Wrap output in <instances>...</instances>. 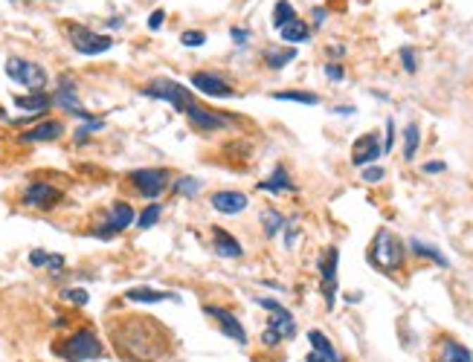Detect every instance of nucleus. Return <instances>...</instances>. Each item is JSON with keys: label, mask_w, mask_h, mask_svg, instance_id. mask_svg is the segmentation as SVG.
<instances>
[{"label": "nucleus", "mask_w": 473, "mask_h": 362, "mask_svg": "<svg viewBox=\"0 0 473 362\" xmlns=\"http://www.w3.org/2000/svg\"><path fill=\"white\" fill-rule=\"evenodd\" d=\"M308 342H311V354H308V359L305 362H343V356L337 354V348L331 345V340L322 333V330H308Z\"/></svg>", "instance_id": "16"}, {"label": "nucleus", "mask_w": 473, "mask_h": 362, "mask_svg": "<svg viewBox=\"0 0 473 362\" xmlns=\"http://www.w3.org/2000/svg\"><path fill=\"white\" fill-rule=\"evenodd\" d=\"M192 87L203 96H212V99H229L232 96L229 82L224 76H218V72H206V70L192 72Z\"/></svg>", "instance_id": "14"}, {"label": "nucleus", "mask_w": 473, "mask_h": 362, "mask_svg": "<svg viewBox=\"0 0 473 362\" xmlns=\"http://www.w3.org/2000/svg\"><path fill=\"white\" fill-rule=\"evenodd\" d=\"M291 20H296V9L291 0H279V4L273 6V27L282 30V27H288Z\"/></svg>", "instance_id": "31"}, {"label": "nucleus", "mask_w": 473, "mask_h": 362, "mask_svg": "<svg viewBox=\"0 0 473 362\" xmlns=\"http://www.w3.org/2000/svg\"><path fill=\"white\" fill-rule=\"evenodd\" d=\"M134 224V209L128 206V203H113L111 206V217L108 221L96 229V238H102V240H108V238H113V235H120L122 229H128Z\"/></svg>", "instance_id": "15"}, {"label": "nucleus", "mask_w": 473, "mask_h": 362, "mask_svg": "<svg viewBox=\"0 0 473 362\" xmlns=\"http://www.w3.org/2000/svg\"><path fill=\"white\" fill-rule=\"evenodd\" d=\"M212 240H215V252L224 255V258H241V255H244V250H241L239 240H235V238H232L227 229H221V226L212 229Z\"/></svg>", "instance_id": "22"}, {"label": "nucleus", "mask_w": 473, "mask_h": 362, "mask_svg": "<svg viewBox=\"0 0 473 362\" xmlns=\"http://www.w3.org/2000/svg\"><path fill=\"white\" fill-rule=\"evenodd\" d=\"M56 102L67 110V113H73V116H79V119H84V122H90V113L82 108V102L76 99V84H73V79L70 76H64L61 82H58V93H56Z\"/></svg>", "instance_id": "17"}, {"label": "nucleus", "mask_w": 473, "mask_h": 362, "mask_svg": "<svg viewBox=\"0 0 473 362\" xmlns=\"http://www.w3.org/2000/svg\"><path fill=\"white\" fill-rule=\"evenodd\" d=\"M4 116H6V113H4V110H0V119H4Z\"/></svg>", "instance_id": "49"}, {"label": "nucleus", "mask_w": 473, "mask_h": 362, "mask_svg": "<svg viewBox=\"0 0 473 362\" xmlns=\"http://www.w3.org/2000/svg\"><path fill=\"white\" fill-rule=\"evenodd\" d=\"M262 229L267 238H276L282 229H285V217H282L279 209H265L262 212Z\"/></svg>", "instance_id": "30"}, {"label": "nucleus", "mask_w": 473, "mask_h": 362, "mask_svg": "<svg viewBox=\"0 0 473 362\" xmlns=\"http://www.w3.org/2000/svg\"><path fill=\"white\" fill-rule=\"evenodd\" d=\"M262 342H265L267 348H276V345H282V340H279V336H276V333H273L270 328L265 330V336H262Z\"/></svg>", "instance_id": "45"}, {"label": "nucleus", "mask_w": 473, "mask_h": 362, "mask_svg": "<svg viewBox=\"0 0 473 362\" xmlns=\"http://www.w3.org/2000/svg\"><path fill=\"white\" fill-rule=\"evenodd\" d=\"M273 99H279V102H299V105H308V108L320 105V96L308 93V90H279V93H273Z\"/></svg>", "instance_id": "28"}, {"label": "nucleus", "mask_w": 473, "mask_h": 362, "mask_svg": "<svg viewBox=\"0 0 473 362\" xmlns=\"http://www.w3.org/2000/svg\"><path fill=\"white\" fill-rule=\"evenodd\" d=\"M53 105V99L46 93H30V96H15V108L27 110V113H44Z\"/></svg>", "instance_id": "24"}, {"label": "nucleus", "mask_w": 473, "mask_h": 362, "mask_svg": "<svg viewBox=\"0 0 473 362\" xmlns=\"http://www.w3.org/2000/svg\"><path fill=\"white\" fill-rule=\"evenodd\" d=\"M160 212H163V209H160V203H149V206L143 209V214L137 217V221H139L137 226H139V229H151V226L160 221Z\"/></svg>", "instance_id": "33"}, {"label": "nucleus", "mask_w": 473, "mask_h": 362, "mask_svg": "<svg viewBox=\"0 0 473 362\" xmlns=\"http://www.w3.org/2000/svg\"><path fill=\"white\" fill-rule=\"evenodd\" d=\"M131 183L137 186V191L143 195L146 200H157L165 188H169V172L165 168H137V172L128 174Z\"/></svg>", "instance_id": "8"}, {"label": "nucleus", "mask_w": 473, "mask_h": 362, "mask_svg": "<svg viewBox=\"0 0 473 362\" xmlns=\"http://www.w3.org/2000/svg\"><path fill=\"white\" fill-rule=\"evenodd\" d=\"M229 35H232L235 46H244V44L250 41V30H244V27H232V30H229Z\"/></svg>", "instance_id": "41"}, {"label": "nucleus", "mask_w": 473, "mask_h": 362, "mask_svg": "<svg viewBox=\"0 0 473 362\" xmlns=\"http://www.w3.org/2000/svg\"><path fill=\"white\" fill-rule=\"evenodd\" d=\"M334 113H343V116H354V108H351V105H340V108H334Z\"/></svg>", "instance_id": "48"}, {"label": "nucleus", "mask_w": 473, "mask_h": 362, "mask_svg": "<svg viewBox=\"0 0 473 362\" xmlns=\"http://www.w3.org/2000/svg\"><path fill=\"white\" fill-rule=\"evenodd\" d=\"M113 348L125 362H163L172 354V336L151 319H120L111 328Z\"/></svg>", "instance_id": "1"}, {"label": "nucleus", "mask_w": 473, "mask_h": 362, "mask_svg": "<svg viewBox=\"0 0 473 362\" xmlns=\"http://www.w3.org/2000/svg\"><path fill=\"white\" fill-rule=\"evenodd\" d=\"M46 261H50V252H44V250L30 252V264H32V267H46Z\"/></svg>", "instance_id": "42"}, {"label": "nucleus", "mask_w": 473, "mask_h": 362, "mask_svg": "<svg viewBox=\"0 0 473 362\" xmlns=\"http://www.w3.org/2000/svg\"><path fill=\"white\" fill-rule=\"evenodd\" d=\"M401 67H404L407 72L418 70V53L412 50V46H401Z\"/></svg>", "instance_id": "34"}, {"label": "nucleus", "mask_w": 473, "mask_h": 362, "mask_svg": "<svg viewBox=\"0 0 473 362\" xmlns=\"http://www.w3.org/2000/svg\"><path fill=\"white\" fill-rule=\"evenodd\" d=\"M447 172V165L441 160H430V162H424V174H441Z\"/></svg>", "instance_id": "43"}, {"label": "nucleus", "mask_w": 473, "mask_h": 362, "mask_svg": "<svg viewBox=\"0 0 473 362\" xmlns=\"http://www.w3.org/2000/svg\"><path fill=\"white\" fill-rule=\"evenodd\" d=\"M410 250H412V255H418V258H427V261L439 264V267H450V261H447V255H444L439 247L427 244V240H418V238H412V240H410Z\"/></svg>", "instance_id": "23"}, {"label": "nucleus", "mask_w": 473, "mask_h": 362, "mask_svg": "<svg viewBox=\"0 0 473 362\" xmlns=\"http://www.w3.org/2000/svg\"><path fill=\"white\" fill-rule=\"evenodd\" d=\"M180 44H183V46H203V44H206V32L186 30V32L180 35Z\"/></svg>", "instance_id": "36"}, {"label": "nucleus", "mask_w": 473, "mask_h": 362, "mask_svg": "<svg viewBox=\"0 0 473 362\" xmlns=\"http://www.w3.org/2000/svg\"><path fill=\"white\" fill-rule=\"evenodd\" d=\"M61 299H67V302H73V304H87V290H82V287H70V290H61Z\"/></svg>", "instance_id": "35"}, {"label": "nucleus", "mask_w": 473, "mask_h": 362, "mask_svg": "<svg viewBox=\"0 0 473 362\" xmlns=\"http://www.w3.org/2000/svg\"><path fill=\"white\" fill-rule=\"evenodd\" d=\"M53 351H56L61 359H67V362H90V359H99V356L105 354L99 336L93 333V330H87V328L70 333L67 340L58 342Z\"/></svg>", "instance_id": "3"}, {"label": "nucleus", "mask_w": 473, "mask_h": 362, "mask_svg": "<svg viewBox=\"0 0 473 362\" xmlns=\"http://www.w3.org/2000/svg\"><path fill=\"white\" fill-rule=\"evenodd\" d=\"M285 229H288L285 244H288V250H294V244H296V224H294V221H285Z\"/></svg>", "instance_id": "44"}, {"label": "nucleus", "mask_w": 473, "mask_h": 362, "mask_svg": "<svg viewBox=\"0 0 473 362\" xmlns=\"http://www.w3.org/2000/svg\"><path fill=\"white\" fill-rule=\"evenodd\" d=\"M381 157H384V142H381V136H377L374 131L354 139V145H351V165L366 168V165L377 162Z\"/></svg>", "instance_id": "11"}, {"label": "nucleus", "mask_w": 473, "mask_h": 362, "mask_svg": "<svg viewBox=\"0 0 473 362\" xmlns=\"http://www.w3.org/2000/svg\"><path fill=\"white\" fill-rule=\"evenodd\" d=\"M203 313L218 322V328L224 330L227 340L239 342V345H247V330H244V325L239 322V316H232L229 310H224V307H218V304H206V307H203Z\"/></svg>", "instance_id": "13"}, {"label": "nucleus", "mask_w": 473, "mask_h": 362, "mask_svg": "<svg viewBox=\"0 0 473 362\" xmlns=\"http://www.w3.org/2000/svg\"><path fill=\"white\" fill-rule=\"evenodd\" d=\"M64 134V125L58 122V119H46V122L30 128L20 134V142H50V139H58Z\"/></svg>", "instance_id": "19"}, {"label": "nucleus", "mask_w": 473, "mask_h": 362, "mask_svg": "<svg viewBox=\"0 0 473 362\" xmlns=\"http://www.w3.org/2000/svg\"><path fill=\"white\" fill-rule=\"evenodd\" d=\"M128 302H143V304H157V302H175V293H165V290H154V287H131L125 290Z\"/></svg>", "instance_id": "21"}, {"label": "nucleus", "mask_w": 473, "mask_h": 362, "mask_svg": "<svg viewBox=\"0 0 473 362\" xmlns=\"http://www.w3.org/2000/svg\"><path fill=\"white\" fill-rule=\"evenodd\" d=\"M392 145H395V119L389 116L386 119V139H384V154L392 151Z\"/></svg>", "instance_id": "40"}, {"label": "nucleus", "mask_w": 473, "mask_h": 362, "mask_svg": "<svg viewBox=\"0 0 473 362\" xmlns=\"http://www.w3.org/2000/svg\"><path fill=\"white\" fill-rule=\"evenodd\" d=\"M325 76H328L331 82H343V79H346V70H343V64L331 61V64H325Z\"/></svg>", "instance_id": "39"}, {"label": "nucleus", "mask_w": 473, "mask_h": 362, "mask_svg": "<svg viewBox=\"0 0 473 362\" xmlns=\"http://www.w3.org/2000/svg\"><path fill=\"white\" fill-rule=\"evenodd\" d=\"M258 307H265L270 313V330L279 336L282 342L285 340H296V319H294V313L288 307H282L276 299H256Z\"/></svg>", "instance_id": "9"}, {"label": "nucleus", "mask_w": 473, "mask_h": 362, "mask_svg": "<svg viewBox=\"0 0 473 362\" xmlns=\"http://www.w3.org/2000/svg\"><path fill=\"white\" fill-rule=\"evenodd\" d=\"M96 131H102V119H90V122H84V125L76 131V142H84L90 134H96Z\"/></svg>", "instance_id": "37"}, {"label": "nucleus", "mask_w": 473, "mask_h": 362, "mask_svg": "<svg viewBox=\"0 0 473 362\" xmlns=\"http://www.w3.org/2000/svg\"><path fill=\"white\" fill-rule=\"evenodd\" d=\"M258 188L270 191V195H282V191H296V186H294V180H291V174H288L285 165H276L273 174H270V180H262V183H258Z\"/></svg>", "instance_id": "20"}, {"label": "nucleus", "mask_w": 473, "mask_h": 362, "mask_svg": "<svg viewBox=\"0 0 473 362\" xmlns=\"http://www.w3.org/2000/svg\"><path fill=\"white\" fill-rule=\"evenodd\" d=\"M175 191L183 198H195V195H201V180L198 177H177Z\"/></svg>", "instance_id": "32"}, {"label": "nucleus", "mask_w": 473, "mask_h": 362, "mask_svg": "<svg viewBox=\"0 0 473 362\" xmlns=\"http://www.w3.org/2000/svg\"><path fill=\"white\" fill-rule=\"evenodd\" d=\"M294 58H296V50H294V46H282V50H279V46H267V50H265V64H267L270 70L288 67Z\"/></svg>", "instance_id": "25"}, {"label": "nucleus", "mask_w": 473, "mask_h": 362, "mask_svg": "<svg viewBox=\"0 0 473 362\" xmlns=\"http://www.w3.org/2000/svg\"><path fill=\"white\" fill-rule=\"evenodd\" d=\"M282 32V38H285V44H305V41H311V27L305 20H291L288 27H282L279 30Z\"/></svg>", "instance_id": "26"}, {"label": "nucleus", "mask_w": 473, "mask_h": 362, "mask_svg": "<svg viewBox=\"0 0 473 362\" xmlns=\"http://www.w3.org/2000/svg\"><path fill=\"white\" fill-rule=\"evenodd\" d=\"M20 203L30 206V209L46 212V209H53V206L61 203V191H58L56 186H50V183H38V180H35V183H30L27 188H23Z\"/></svg>", "instance_id": "10"}, {"label": "nucleus", "mask_w": 473, "mask_h": 362, "mask_svg": "<svg viewBox=\"0 0 473 362\" xmlns=\"http://www.w3.org/2000/svg\"><path fill=\"white\" fill-rule=\"evenodd\" d=\"M6 76L18 84H23L30 93H44L46 87V70L35 61H27V58H9L6 61Z\"/></svg>", "instance_id": "5"}, {"label": "nucleus", "mask_w": 473, "mask_h": 362, "mask_svg": "<svg viewBox=\"0 0 473 362\" xmlns=\"http://www.w3.org/2000/svg\"><path fill=\"white\" fill-rule=\"evenodd\" d=\"M67 35H70V44L76 46V53L82 56H102L113 46V38L111 35H99L82 23H67Z\"/></svg>", "instance_id": "6"}, {"label": "nucleus", "mask_w": 473, "mask_h": 362, "mask_svg": "<svg viewBox=\"0 0 473 362\" xmlns=\"http://www.w3.org/2000/svg\"><path fill=\"white\" fill-rule=\"evenodd\" d=\"M163 18H165V12H163V9H157V12L149 18V30H160V27H163Z\"/></svg>", "instance_id": "46"}, {"label": "nucleus", "mask_w": 473, "mask_h": 362, "mask_svg": "<svg viewBox=\"0 0 473 362\" xmlns=\"http://www.w3.org/2000/svg\"><path fill=\"white\" fill-rule=\"evenodd\" d=\"M250 206L244 191H235V188H224V191H215L212 195V209L221 212V214H239Z\"/></svg>", "instance_id": "18"}, {"label": "nucleus", "mask_w": 473, "mask_h": 362, "mask_svg": "<svg viewBox=\"0 0 473 362\" xmlns=\"http://www.w3.org/2000/svg\"><path fill=\"white\" fill-rule=\"evenodd\" d=\"M418 145H421V128H418L415 122H410V125L404 128V160H407V162L415 160Z\"/></svg>", "instance_id": "29"}, {"label": "nucleus", "mask_w": 473, "mask_h": 362, "mask_svg": "<svg viewBox=\"0 0 473 362\" xmlns=\"http://www.w3.org/2000/svg\"><path fill=\"white\" fill-rule=\"evenodd\" d=\"M325 15H328V12H325L322 6L314 9V23H317V27H322V23H325Z\"/></svg>", "instance_id": "47"}, {"label": "nucleus", "mask_w": 473, "mask_h": 362, "mask_svg": "<svg viewBox=\"0 0 473 362\" xmlns=\"http://www.w3.org/2000/svg\"><path fill=\"white\" fill-rule=\"evenodd\" d=\"M404 255H407V247H404V240H401L392 229H377L374 238H372V244H369V264L372 267H377L381 273H395L404 267Z\"/></svg>", "instance_id": "2"}, {"label": "nucleus", "mask_w": 473, "mask_h": 362, "mask_svg": "<svg viewBox=\"0 0 473 362\" xmlns=\"http://www.w3.org/2000/svg\"><path fill=\"white\" fill-rule=\"evenodd\" d=\"M143 96H149V99H163V102H169L175 110L186 113L189 105H195L192 99V93H189L183 84L172 82V79H154L149 87H143Z\"/></svg>", "instance_id": "4"}, {"label": "nucleus", "mask_w": 473, "mask_h": 362, "mask_svg": "<svg viewBox=\"0 0 473 362\" xmlns=\"http://www.w3.org/2000/svg\"><path fill=\"white\" fill-rule=\"evenodd\" d=\"M439 362H473V354L459 345L456 340H444L441 342V359Z\"/></svg>", "instance_id": "27"}, {"label": "nucleus", "mask_w": 473, "mask_h": 362, "mask_svg": "<svg viewBox=\"0 0 473 362\" xmlns=\"http://www.w3.org/2000/svg\"><path fill=\"white\" fill-rule=\"evenodd\" d=\"M337 264H340V250L337 247H328L320 261H317V270H320V287H322V299H325V307L334 310L337 304Z\"/></svg>", "instance_id": "7"}, {"label": "nucleus", "mask_w": 473, "mask_h": 362, "mask_svg": "<svg viewBox=\"0 0 473 362\" xmlns=\"http://www.w3.org/2000/svg\"><path fill=\"white\" fill-rule=\"evenodd\" d=\"M186 119H189V125H192L195 131H203V134L224 131V128L232 122L229 116H224V113H212V110H209V108H203V105H189Z\"/></svg>", "instance_id": "12"}, {"label": "nucleus", "mask_w": 473, "mask_h": 362, "mask_svg": "<svg viewBox=\"0 0 473 362\" xmlns=\"http://www.w3.org/2000/svg\"><path fill=\"white\" fill-rule=\"evenodd\" d=\"M360 177H363V183H381L386 177V172H384V168H377V165H366Z\"/></svg>", "instance_id": "38"}]
</instances>
